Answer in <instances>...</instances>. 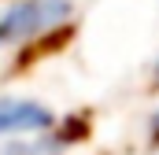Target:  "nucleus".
Returning a JSON list of instances; mask_svg holds the SVG:
<instances>
[{
    "label": "nucleus",
    "mask_w": 159,
    "mask_h": 155,
    "mask_svg": "<svg viewBox=\"0 0 159 155\" xmlns=\"http://www.w3.org/2000/svg\"><path fill=\"white\" fill-rule=\"evenodd\" d=\"M56 115L37 104V100H22V96H0V140H34L52 133Z\"/></svg>",
    "instance_id": "obj_2"
},
{
    "label": "nucleus",
    "mask_w": 159,
    "mask_h": 155,
    "mask_svg": "<svg viewBox=\"0 0 159 155\" xmlns=\"http://www.w3.org/2000/svg\"><path fill=\"white\" fill-rule=\"evenodd\" d=\"M152 137H156V144H159V107H156V115H152Z\"/></svg>",
    "instance_id": "obj_3"
},
{
    "label": "nucleus",
    "mask_w": 159,
    "mask_h": 155,
    "mask_svg": "<svg viewBox=\"0 0 159 155\" xmlns=\"http://www.w3.org/2000/svg\"><path fill=\"white\" fill-rule=\"evenodd\" d=\"M152 70H156V81H159V59H156V67H152Z\"/></svg>",
    "instance_id": "obj_4"
},
{
    "label": "nucleus",
    "mask_w": 159,
    "mask_h": 155,
    "mask_svg": "<svg viewBox=\"0 0 159 155\" xmlns=\"http://www.w3.org/2000/svg\"><path fill=\"white\" fill-rule=\"evenodd\" d=\"M74 4L70 0H15L0 11V52L37 44L70 26Z\"/></svg>",
    "instance_id": "obj_1"
}]
</instances>
